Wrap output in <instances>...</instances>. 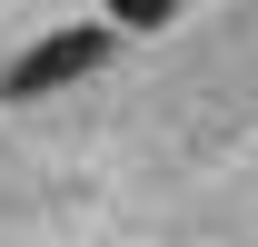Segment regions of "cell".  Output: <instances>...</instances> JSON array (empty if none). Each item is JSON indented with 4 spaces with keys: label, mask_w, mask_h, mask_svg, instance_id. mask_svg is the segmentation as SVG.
<instances>
[{
    "label": "cell",
    "mask_w": 258,
    "mask_h": 247,
    "mask_svg": "<svg viewBox=\"0 0 258 247\" xmlns=\"http://www.w3.org/2000/svg\"><path fill=\"white\" fill-rule=\"evenodd\" d=\"M99 50H109V30H50V40H30L20 60L0 69V99H50V89H70V79L99 69Z\"/></svg>",
    "instance_id": "6da1fadb"
},
{
    "label": "cell",
    "mask_w": 258,
    "mask_h": 247,
    "mask_svg": "<svg viewBox=\"0 0 258 247\" xmlns=\"http://www.w3.org/2000/svg\"><path fill=\"white\" fill-rule=\"evenodd\" d=\"M179 0H109V30H159Z\"/></svg>",
    "instance_id": "7a4b0ae2"
}]
</instances>
